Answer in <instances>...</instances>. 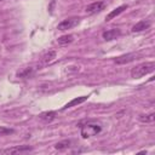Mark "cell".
<instances>
[{"mask_svg": "<svg viewBox=\"0 0 155 155\" xmlns=\"http://www.w3.org/2000/svg\"><path fill=\"white\" fill-rule=\"evenodd\" d=\"M154 69H155V63L154 62H144V63H140V64L136 65L134 68H132L131 76L133 79H139V78L145 76L147 74L154 71Z\"/></svg>", "mask_w": 155, "mask_h": 155, "instance_id": "1", "label": "cell"}, {"mask_svg": "<svg viewBox=\"0 0 155 155\" xmlns=\"http://www.w3.org/2000/svg\"><path fill=\"white\" fill-rule=\"evenodd\" d=\"M101 131H102V126L99 124L87 122V124H85V125L81 126L80 133H81L82 138H90V137H93V136L98 134Z\"/></svg>", "mask_w": 155, "mask_h": 155, "instance_id": "2", "label": "cell"}, {"mask_svg": "<svg viewBox=\"0 0 155 155\" xmlns=\"http://www.w3.org/2000/svg\"><path fill=\"white\" fill-rule=\"evenodd\" d=\"M80 22L79 17H69L67 19H63L61 23H58L57 29L58 30H67V29H71L73 27L78 25V23Z\"/></svg>", "mask_w": 155, "mask_h": 155, "instance_id": "3", "label": "cell"}, {"mask_svg": "<svg viewBox=\"0 0 155 155\" xmlns=\"http://www.w3.org/2000/svg\"><path fill=\"white\" fill-rule=\"evenodd\" d=\"M138 56H139L138 53L131 52V53H126V54H121V56L116 57V58L114 59V62H115L116 64H127V63H131V62H133L134 59H137Z\"/></svg>", "mask_w": 155, "mask_h": 155, "instance_id": "4", "label": "cell"}, {"mask_svg": "<svg viewBox=\"0 0 155 155\" xmlns=\"http://www.w3.org/2000/svg\"><path fill=\"white\" fill-rule=\"evenodd\" d=\"M104 7H105V2L104 1H96V2H92V4L87 5L85 11L88 15H94V13H98L102 10H104Z\"/></svg>", "mask_w": 155, "mask_h": 155, "instance_id": "5", "label": "cell"}, {"mask_svg": "<svg viewBox=\"0 0 155 155\" xmlns=\"http://www.w3.org/2000/svg\"><path fill=\"white\" fill-rule=\"evenodd\" d=\"M33 150V147H29V145H18V147H12V148H8V149H5V150H1L0 153L1 154H19V153H25V151H30Z\"/></svg>", "mask_w": 155, "mask_h": 155, "instance_id": "6", "label": "cell"}, {"mask_svg": "<svg viewBox=\"0 0 155 155\" xmlns=\"http://www.w3.org/2000/svg\"><path fill=\"white\" fill-rule=\"evenodd\" d=\"M121 35V30L119 28H113V29H109V30H105L102 36L105 41H110V40H114L116 38H119Z\"/></svg>", "mask_w": 155, "mask_h": 155, "instance_id": "7", "label": "cell"}, {"mask_svg": "<svg viewBox=\"0 0 155 155\" xmlns=\"http://www.w3.org/2000/svg\"><path fill=\"white\" fill-rule=\"evenodd\" d=\"M149 27H150V22L149 21H139L138 23H136L132 27L131 31L132 33H139V31H143V30L149 29Z\"/></svg>", "mask_w": 155, "mask_h": 155, "instance_id": "8", "label": "cell"}, {"mask_svg": "<svg viewBox=\"0 0 155 155\" xmlns=\"http://www.w3.org/2000/svg\"><path fill=\"white\" fill-rule=\"evenodd\" d=\"M88 97H90V96H81V97H76V98L71 99L70 102H68V103L62 108V110H65V109H69V108H71V107L79 105V104L84 103L85 101H87V98H88Z\"/></svg>", "mask_w": 155, "mask_h": 155, "instance_id": "9", "label": "cell"}, {"mask_svg": "<svg viewBox=\"0 0 155 155\" xmlns=\"http://www.w3.org/2000/svg\"><path fill=\"white\" fill-rule=\"evenodd\" d=\"M56 115H57V113L54 111V110H50V111H44V113H41L40 115H39V119L41 120V121H44V122H51V121H53L54 119H56Z\"/></svg>", "mask_w": 155, "mask_h": 155, "instance_id": "10", "label": "cell"}, {"mask_svg": "<svg viewBox=\"0 0 155 155\" xmlns=\"http://www.w3.org/2000/svg\"><path fill=\"white\" fill-rule=\"evenodd\" d=\"M54 58H56V52H54V51H48V52H46V53L41 57V59H40V67L47 65V64H48L50 62H52Z\"/></svg>", "mask_w": 155, "mask_h": 155, "instance_id": "11", "label": "cell"}, {"mask_svg": "<svg viewBox=\"0 0 155 155\" xmlns=\"http://www.w3.org/2000/svg\"><path fill=\"white\" fill-rule=\"evenodd\" d=\"M34 74V68L31 67H27V68H23L21 70L17 71V78H21V79H29L31 78Z\"/></svg>", "mask_w": 155, "mask_h": 155, "instance_id": "12", "label": "cell"}, {"mask_svg": "<svg viewBox=\"0 0 155 155\" xmlns=\"http://www.w3.org/2000/svg\"><path fill=\"white\" fill-rule=\"evenodd\" d=\"M126 8H127V5H121V6L116 7V8H114L111 12H109V13L107 15V17H105V21H110V19L115 18L116 16H119L120 13H122V12H124Z\"/></svg>", "mask_w": 155, "mask_h": 155, "instance_id": "13", "label": "cell"}, {"mask_svg": "<svg viewBox=\"0 0 155 155\" xmlns=\"http://www.w3.org/2000/svg\"><path fill=\"white\" fill-rule=\"evenodd\" d=\"M73 41H74V36H73L71 34L62 35V36H59V38H58V40H57V42H58V45H59V46H67V45L71 44Z\"/></svg>", "mask_w": 155, "mask_h": 155, "instance_id": "14", "label": "cell"}, {"mask_svg": "<svg viewBox=\"0 0 155 155\" xmlns=\"http://www.w3.org/2000/svg\"><path fill=\"white\" fill-rule=\"evenodd\" d=\"M70 140L69 139H64V140H61V142H58V143H56L54 144V148L57 149V150H64V149H68L69 147H70Z\"/></svg>", "mask_w": 155, "mask_h": 155, "instance_id": "15", "label": "cell"}, {"mask_svg": "<svg viewBox=\"0 0 155 155\" xmlns=\"http://www.w3.org/2000/svg\"><path fill=\"white\" fill-rule=\"evenodd\" d=\"M155 120V114L150 113V114H145V115H140L139 116V121L140 122H145V124H150Z\"/></svg>", "mask_w": 155, "mask_h": 155, "instance_id": "16", "label": "cell"}, {"mask_svg": "<svg viewBox=\"0 0 155 155\" xmlns=\"http://www.w3.org/2000/svg\"><path fill=\"white\" fill-rule=\"evenodd\" d=\"M13 132H15V130H12V128L0 126V136H7V134H12Z\"/></svg>", "mask_w": 155, "mask_h": 155, "instance_id": "17", "label": "cell"}, {"mask_svg": "<svg viewBox=\"0 0 155 155\" xmlns=\"http://www.w3.org/2000/svg\"><path fill=\"white\" fill-rule=\"evenodd\" d=\"M0 1H2V0H0Z\"/></svg>", "mask_w": 155, "mask_h": 155, "instance_id": "18", "label": "cell"}]
</instances>
